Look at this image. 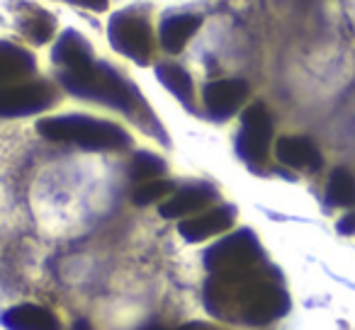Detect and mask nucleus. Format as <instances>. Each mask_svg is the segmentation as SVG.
I'll return each mask as SVG.
<instances>
[{"mask_svg": "<svg viewBox=\"0 0 355 330\" xmlns=\"http://www.w3.org/2000/svg\"><path fill=\"white\" fill-rule=\"evenodd\" d=\"M73 330H93V328H90V325H88V320H76Z\"/></svg>", "mask_w": 355, "mask_h": 330, "instance_id": "24", "label": "nucleus"}, {"mask_svg": "<svg viewBox=\"0 0 355 330\" xmlns=\"http://www.w3.org/2000/svg\"><path fill=\"white\" fill-rule=\"evenodd\" d=\"M326 199L334 207H355V180L345 168H336L331 173Z\"/></svg>", "mask_w": 355, "mask_h": 330, "instance_id": "17", "label": "nucleus"}, {"mask_svg": "<svg viewBox=\"0 0 355 330\" xmlns=\"http://www.w3.org/2000/svg\"><path fill=\"white\" fill-rule=\"evenodd\" d=\"M69 3L90 8V10H105V8H107V0H69Z\"/></svg>", "mask_w": 355, "mask_h": 330, "instance_id": "22", "label": "nucleus"}, {"mask_svg": "<svg viewBox=\"0 0 355 330\" xmlns=\"http://www.w3.org/2000/svg\"><path fill=\"white\" fill-rule=\"evenodd\" d=\"M54 61L69 73H80V71H88L95 64L93 54H90V46L78 32L66 30L59 37L54 46Z\"/></svg>", "mask_w": 355, "mask_h": 330, "instance_id": "10", "label": "nucleus"}, {"mask_svg": "<svg viewBox=\"0 0 355 330\" xmlns=\"http://www.w3.org/2000/svg\"><path fill=\"white\" fill-rule=\"evenodd\" d=\"M166 170V163L161 161L158 156L153 153H134L132 158V165H129V175L134 180H158V175H163Z\"/></svg>", "mask_w": 355, "mask_h": 330, "instance_id": "19", "label": "nucleus"}, {"mask_svg": "<svg viewBox=\"0 0 355 330\" xmlns=\"http://www.w3.org/2000/svg\"><path fill=\"white\" fill-rule=\"evenodd\" d=\"M248 95V85L239 78L229 80H217V83H209L205 88V104H207V112L214 119H227L241 107V102Z\"/></svg>", "mask_w": 355, "mask_h": 330, "instance_id": "8", "label": "nucleus"}, {"mask_svg": "<svg viewBox=\"0 0 355 330\" xmlns=\"http://www.w3.org/2000/svg\"><path fill=\"white\" fill-rule=\"evenodd\" d=\"M178 330H222V328H219V325H207V323H188Z\"/></svg>", "mask_w": 355, "mask_h": 330, "instance_id": "23", "label": "nucleus"}, {"mask_svg": "<svg viewBox=\"0 0 355 330\" xmlns=\"http://www.w3.org/2000/svg\"><path fill=\"white\" fill-rule=\"evenodd\" d=\"M144 330H163V328H158V325H148V328H144Z\"/></svg>", "mask_w": 355, "mask_h": 330, "instance_id": "25", "label": "nucleus"}, {"mask_svg": "<svg viewBox=\"0 0 355 330\" xmlns=\"http://www.w3.org/2000/svg\"><path fill=\"white\" fill-rule=\"evenodd\" d=\"M156 75H158V80H161L163 88L171 90L180 102L188 104L190 100H193V80H190V75L185 73L180 66L163 64L156 68Z\"/></svg>", "mask_w": 355, "mask_h": 330, "instance_id": "16", "label": "nucleus"}, {"mask_svg": "<svg viewBox=\"0 0 355 330\" xmlns=\"http://www.w3.org/2000/svg\"><path fill=\"white\" fill-rule=\"evenodd\" d=\"M107 35H110V44L119 54L129 56L137 64H148L153 51V35L144 17L134 15V12H117L110 20Z\"/></svg>", "mask_w": 355, "mask_h": 330, "instance_id": "5", "label": "nucleus"}, {"mask_svg": "<svg viewBox=\"0 0 355 330\" xmlns=\"http://www.w3.org/2000/svg\"><path fill=\"white\" fill-rule=\"evenodd\" d=\"M338 231L345 233V236H355V212L340 219V221H338Z\"/></svg>", "mask_w": 355, "mask_h": 330, "instance_id": "21", "label": "nucleus"}, {"mask_svg": "<svg viewBox=\"0 0 355 330\" xmlns=\"http://www.w3.org/2000/svg\"><path fill=\"white\" fill-rule=\"evenodd\" d=\"M61 85L71 95L98 100V102L117 107L122 112H132L137 104V93L132 90V85L124 83L122 75L105 64H93L88 71H80V73L61 71Z\"/></svg>", "mask_w": 355, "mask_h": 330, "instance_id": "3", "label": "nucleus"}, {"mask_svg": "<svg viewBox=\"0 0 355 330\" xmlns=\"http://www.w3.org/2000/svg\"><path fill=\"white\" fill-rule=\"evenodd\" d=\"M40 134L49 141L78 143L93 151H119L129 146V134L117 124L103 119L83 117V114H66V117H49L37 124Z\"/></svg>", "mask_w": 355, "mask_h": 330, "instance_id": "2", "label": "nucleus"}, {"mask_svg": "<svg viewBox=\"0 0 355 330\" xmlns=\"http://www.w3.org/2000/svg\"><path fill=\"white\" fill-rule=\"evenodd\" d=\"M22 30L30 39H35L37 44H44L54 35V20L51 15H46L44 10H30V15L22 17Z\"/></svg>", "mask_w": 355, "mask_h": 330, "instance_id": "18", "label": "nucleus"}, {"mask_svg": "<svg viewBox=\"0 0 355 330\" xmlns=\"http://www.w3.org/2000/svg\"><path fill=\"white\" fill-rule=\"evenodd\" d=\"M171 192H173V183H168V180H148V183H144L141 187L134 190L132 202L139 204V207H148V204L168 197Z\"/></svg>", "mask_w": 355, "mask_h": 330, "instance_id": "20", "label": "nucleus"}, {"mask_svg": "<svg viewBox=\"0 0 355 330\" xmlns=\"http://www.w3.org/2000/svg\"><path fill=\"white\" fill-rule=\"evenodd\" d=\"M275 156L280 163L300 170H319L321 153L309 138L304 136H282L275 146Z\"/></svg>", "mask_w": 355, "mask_h": 330, "instance_id": "11", "label": "nucleus"}, {"mask_svg": "<svg viewBox=\"0 0 355 330\" xmlns=\"http://www.w3.org/2000/svg\"><path fill=\"white\" fill-rule=\"evenodd\" d=\"M263 260L261 243L251 231H236L205 253V265L212 277H241L256 272Z\"/></svg>", "mask_w": 355, "mask_h": 330, "instance_id": "4", "label": "nucleus"}, {"mask_svg": "<svg viewBox=\"0 0 355 330\" xmlns=\"http://www.w3.org/2000/svg\"><path fill=\"white\" fill-rule=\"evenodd\" d=\"M3 325L8 330H61L59 318L51 311L35 304L12 306L3 313Z\"/></svg>", "mask_w": 355, "mask_h": 330, "instance_id": "12", "label": "nucleus"}, {"mask_svg": "<svg viewBox=\"0 0 355 330\" xmlns=\"http://www.w3.org/2000/svg\"><path fill=\"white\" fill-rule=\"evenodd\" d=\"M35 71V61L25 49L8 42H0V83L25 78Z\"/></svg>", "mask_w": 355, "mask_h": 330, "instance_id": "15", "label": "nucleus"}, {"mask_svg": "<svg viewBox=\"0 0 355 330\" xmlns=\"http://www.w3.org/2000/svg\"><path fill=\"white\" fill-rule=\"evenodd\" d=\"M205 299L217 318L241 320L248 325L270 323L290 306L285 289L277 282L258 277L256 272L241 277H212Z\"/></svg>", "mask_w": 355, "mask_h": 330, "instance_id": "1", "label": "nucleus"}, {"mask_svg": "<svg viewBox=\"0 0 355 330\" xmlns=\"http://www.w3.org/2000/svg\"><path fill=\"white\" fill-rule=\"evenodd\" d=\"M234 219H236V209L234 207H217L212 212L200 214V217L185 219L178 231L188 243H200L205 238H212L217 233H224L227 228H232Z\"/></svg>", "mask_w": 355, "mask_h": 330, "instance_id": "9", "label": "nucleus"}, {"mask_svg": "<svg viewBox=\"0 0 355 330\" xmlns=\"http://www.w3.org/2000/svg\"><path fill=\"white\" fill-rule=\"evenodd\" d=\"M198 15H173L161 25V44L168 54H178L188 44V39L200 30Z\"/></svg>", "mask_w": 355, "mask_h": 330, "instance_id": "14", "label": "nucleus"}, {"mask_svg": "<svg viewBox=\"0 0 355 330\" xmlns=\"http://www.w3.org/2000/svg\"><path fill=\"white\" fill-rule=\"evenodd\" d=\"M214 199V190L209 185H190L183 187L180 192H175L166 204L161 207L163 219H180L195 214L200 209H205Z\"/></svg>", "mask_w": 355, "mask_h": 330, "instance_id": "13", "label": "nucleus"}, {"mask_svg": "<svg viewBox=\"0 0 355 330\" xmlns=\"http://www.w3.org/2000/svg\"><path fill=\"white\" fill-rule=\"evenodd\" d=\"M272 136V122L268 114L266 104L256 102L243 112L241 119V131L236 138V151L251 165H261L268 156V146H270Z\"/></svg>", "mask_w": 355, "mask_h": 330, "instance_id": "6", "label": "nucleus"}, {"mask_svg": "<svg viewBox=\"0 0 355 330\" xmlns=\"http://www.w3.org/2000/svg\"><path fill=\"white\" fill-rule=\"evenodd\" d=\"M54 102V93L44 83H22L0 90V114L3 117H27L46 109Z\"/></svg>", "mask_w": 355, "mask_h": 330, "instance_id": "7", "label": "nucleus"}]
</instances>
